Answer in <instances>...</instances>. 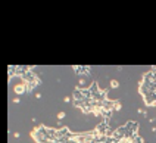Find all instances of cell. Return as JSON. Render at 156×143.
<instances>
[{"label":"cell","instance_id":"1","mask_svg":"<svg viewBox=\"0 0 156 143\" xmlns=\"http://www.w3.org/2000/svg\"><path fill=\"white\" fill-rule=\"evenodd\" d=\"M24 86H16V87H15V91H16L18 95H19V93H22V91H24Z\"/></svg>","mask_w":156,"mask_h":143}]
</instances>
